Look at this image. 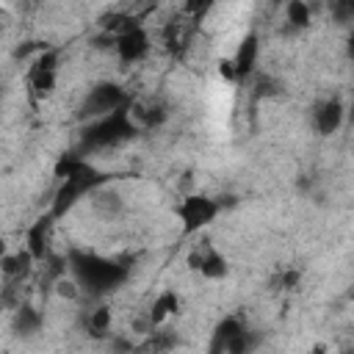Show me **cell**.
<instances>
[{"label": "cell", "instance_id": "cell-1", "mask_svg": "<svg viewBox=\"0 0 354 354\" xmlns=\"http://www.w3.org/2000/svg\"><path fill=\"white\" fill-rule=\"evenodd\" d=\"M55 177H58V188L53 194V205H50V218H61L66 216L86 194L100 191L111 174L100 171L88 158H83L80 152H69L61 155L55 163Z\"/></svg>", "mask_w": 354, "mask_h": 354}, {"label": "cell", "instance_id": "cell-2", "mask_svg": "<svg viewBox=\"0 0 354 354\" xmlns=\"http://www.w3.org/2000/svg\"><path fill=\"white\" fill-rule=\"evenodd\" d=\"M64 263H66V274L77 282L80 293H88L94 299H102V296L119 290L130 279V266L111 260L100 252L69 249Z\"/></svg>", "mask_w": 354, "mask_h": 354}, {"label": "cell", "instance_id": "cell-3", "mask_svg": "<svg viewBox=\"0 0 354 354\" xmlns=\"http://www.w3.org/2000/svg\"><path fill=\"white\" fill-rule=\"evenodd\" d=\"M141 133L138 122L133 119V102L100 116L94 122H86V127L80 130V155L88 149H111V147H122L127 141H133Z\"/></svg>", "mask_w": 354, "mask_h": 354}, {"label": "cell", "instance_id": "cell-4", "mask_svg": "<svg viewBox=\"0 0 354 354\" xmlns=\"http://www.w3.org/2000/svg\"><path fill=\"white\" fill-rule=\"evenodd\" d=\"M221 213V199L210 194H185L174 205V216L183 227V235H196L205 227H210Z\"/></svg>", "mask_w": 354, "mask_h": 354}, {"label": "cell", "instance_id": "cell-5", "mask_svg": "<svg viewBox=\"0 0 354 354\" xmlns=\"http://www.w3.org/2000/svg\"><path fill=\"white\" fill-rule=\"evenodd\" d=\"M130 102H133L130 94H127L119 83H113V80H100V83H94V86L86 91L77 116L86 119V122H94V119L108 116V113H113V111H119V108H124V105H130Z\"/></svg>", "mask_w": 354, "mask_h": 354}, {"label": "cell", "instance_id": "cell-6", "mask_svg": "<svg viewBox=\"0 0 354 354\" xmlns=\"http://www.w3.org/2000/svg\"><path fill=\"white\" fill-rule=\"evenodd\" d=\"M188 268L196 271L207 282H218V279H227L230 277V260L213 243H196L188 252Z\"/></svg>", "mask_w": 354, "mask_h": 354}, {"label": "cell", "instance_id": "cell-7", "mask_svg": "<svg viewBox=\"0 0 354 354\" xmlns=\"http://www.w3.org/2000/svg\"><path fill=\"white\" fill-rule=\"evenodd\" d=\"M111 44H113V50H116V55H119L122 64H138V61H144V58L149 55V50H152L149 30H147L141 22H133L130 28H124L122 33H116V36L111 39Z\"/></svg>", "mask_w": 354, "mask_h": 354}, {"label": "cell", "instance_id": "cell-8", "mask_svg": "<svg viewBox=\"0 0 354 354\" xmlns=\"http://www.w3.org/2000/svg\"><path fill=\"white\" fill-rule=\"evenodd\" d=\"M28 86H30V94L36 100L53 97V91L58 86V53L55 50H41L36 55V61L30 64Z\"/></svg>", "mask_w": 354, "mask_h": 354}, {"label": "cell", "instance_id": "cell-9", "mask_svg": "<svg viewBox=\"0 0 354 354\" xmlns=\"http://www.w3.org/2000/svg\"><path fill=\"white\" fill-rule=\"evenodd\" d=\"M346 122V105L337 97H326L313 111V127L318 136H335Z\"/></svg>", "mask_w": 354, "mask_h": 354}, {"label": "cell", "instance_id": "cell-10", "mask_svg": "<svg viewBox=\"0 0 354 354\" xmlns=\"http://www.w3.org/2000/svg\"><path fill=\"white\" fill-rule=\"evenodd\" d=\"M257 61H260V36H257V33H246V36L241 39L235 55L230 58L235 80H246V77H252L254 69H257Z\"/></svg>", "mask_w": 354, "mask_h": 354}, {"label": "cell", "instance_id": "cell-11", "mask_svg": "<svg viewBox=\"0 0 354 354\" xmlns=\"http://www.w3.org/2000/svg\"><path fill=\"white\" fill-rule=\"evenodd\" d=\"M243 326H246V321H243L241 315H224V318L213 326V332H210L207 354H227V348H230L232 337H235Z\"/></svg>", "mask_w": 354, "mask_h": 354}, {"label": "cell", "instance_id": "cell-12", "mask_svg": "<svg viewBox=\"0 0 354 354\" xmlns=\"http://www.w3.org/2000/svg\"><path fill=\"white\" fill-rule=\"evenodd\" d=\"M180 310V296L174 293V290H160L158 296H155V301L149 304V315H147V324H149V329H155V326H163L166 324V318L169 315H174Z\"/></svg>", "mask_w": 354, "mask_h": 354}, {"label": "cell", "instance_id": "cell-13", "mask_svg": "<svg viewBox=\"0 0 354 354\" xmlns=\"http://www.w3.org/2000/svg\"><path fill=\"white\" fill-rule=\"evenodd\" d=\"M111 321H113L111 307H108V304H97L94 310L86 313V318H83V329H86L88 337H94V340H105V337L111 335Z\"/></svg>", "mask_w": 354, "mask_h": 354}, {"label": "cell", "instance_id": "cell-14", "mask_svg": "<svg viewBox=\"0 0 354 354\" xmlns=\"http://www.w3.org/2000/svg\"><path fill=\"white\" fill-rule=\"evenodd\" d=\"M41 324H44V315H41L36 307H30V304H22V307L14 313V332H17L19 337H25V340L36 337V335L41 332Z\"/></svg>", "mask_w": 354, "mask_h": 354}, {"label": "cell", "instance_id": "cell-15", "mask_svg": "<svg viewBox=\"0 0 354 354\" xmlns=\"http://www.w3.org/2000/svg\"><path fill=\"white\" fill-rule=\"evenodd\" d=\"M50 216L47 218H39L30 230H28V246H25V252L39 263V260H44V254H47V227H50Z\"/></svg>", "mask_w": 354, "mask_h": 354}, {"label": "cell", "instance_id": "cell-16", "mask_svg": "<svg viewBox=\"0 0 354 354\" xmlns=\"http://www.w3.org/2000/svg\"><path fill=\"white\" fill-rule=\"evenodd\" d=\"M285 22H288V30H304L310 28L313 22V11L304 0H290L285 6Z\"/></svg>", "mask_w": 354, "mask_h": 354}, {"label": "cell", "instance_id": "cell-17", "mask_svg": "<svg viewBox=\"0 0 354 354\" xmlns=\"http://www.w3.org/2000/svg\"><path fill=\"white\" fill-rule=\"evenodd\" d=\"M36 260L22 249V252H17V254H6L3 260H0V274H6V277H22V274H28L30 271V266H33Z\"/></svg>", "mask_w": 354, "mask_h": 354}, {"label": "cell", "instance_id": "cell-18", "mask_svg": "<svg viewBox=\"0 0 354 354\" xmlns=\"http://www.w3.org/2000/svg\"><path fill=\"white\" fill-rule=\"evenodd\" d=\"M257 346H260V335H257L254 329L243 326V329L232 337V343H230L227 354H254V348H257Z\"/></svg>", "mask_w": 354, "mask_h": 354}, {"label": "cell", "instance_id": "cell-19", "mask_svg": "<svg viewBox=\"0 0 354 354\" xmlns=\"http://www.w3.org/2000/svg\"><path fill=\"white\" fill-rule=\"evenodd\" d=\"M55 293H58L61 299L75 301V299L80 296V288H77V282H75L69 274H64V277H58V279H55Z\"/></svg>", "mask_w": 354, "mask_h": 354}, {"label": "cell", "instance_id": "cell-20", "mask_svg": "<svg viewBox=\"0 0 354 354\" xmlns=\"http://www.w3.org/2000/svg\"><path fill=\"white\" fill-rule=\"evenodd\" d=\"M310 354H326V346H324V343H315V346L310 348Z\"/></svg>", "mask_w": 354, "mask_h": 354}, {"label": "cell", "instance_id": "cell-21", "mask_svg": "<svg viewBox=\"0 0 354 354\" xmlns=\"http://www.w3.org/2000/svg\"><path fill=\"white\" fill-rule=\"evenodd\" d=\"M6 254H8V243H6V241H3V238H0V260H3V257H6Z\"/></svg>", "mask_w": 354, "mask_h": 354}, {"label": "cell", "instance_id": "cell-22", "mask_svg": "<svg viewBox=\"0 0 354 354\" xmlns=\"http://www.w3.org/2000/svg\"><path fill=\"white\" fill-rule=\"evenodd\" d=\"M3 354H11V351H3Z\"/></svg>", "mask_w": 354, "mask_h": 354}, {"label": "cell", "instance_id": "cell-23", "mask_svg": "<svg viewBox=\"0 0 354 354\" xmlns=\"http://www.w3.org/2000/svg\"><path fill=\"white\" fill-rule=\"evenodd\" d=\"M346 354H351V351H346Z\"/></svg>", "mask_w": 354, "mask_h": 354}]
</instances>
